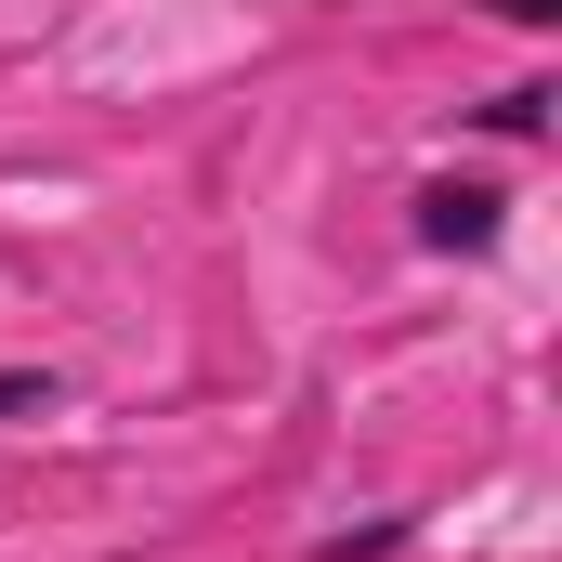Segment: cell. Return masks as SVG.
<instances>
[{
	"label": "cell",
	"mask_w": 562,
	"mask_h": 562,
	"mask_svg": "<svg viewBox=\"0 0 562 562\" xmlns=\"http://www.w3.org/2000/svg\"><path fill=\"white\" fill-rule=\"evenodd\" d=\"M406 236H419L431 262H484V249L510 236V196H497V183H458V170H445V183H419Z\"/></svg>",
	"instance_id": "cell-1"
},
{
	"label": "cell",
	"mask_w": 562,
	"mask_h": 562,
	"mask_svg": "<svg viewBox=\"0 0 562 562\" xmlns=\"http://www.w3.org/2000/svg\"><path fill=\"white\" fill-rule=\"evenodd\" d=\"M550 105H562L550 79H510V92H484L471 119H484V132H497V144H550Z\"/></svg>",
	"instance_id": "cell-2"
},
{
	"label": "cell",
	"mask_w": 562,
	"mask_h": 562,
	"mask_svg": "<svg viewBox=\"0 0 562 562\" xmlns=\"http://www.w3.org/2000/svg\"><path fill=\"white\" fill-rule=\"evenodd\" d=\"M406 550V510H380V524H340V537H314L301 562H393Z\"/></svg>",
	"instance_id": "cell-3"
},
{
	"label": "cell",
	"mask_w": 562,
	"mask_h": 562,
	"mask_svg": "<svg viewBox=\"0 0 562 562\" xmlns=\"http://www.w3.org/2000/svg\"><path fill=\"white\" fill-rule=\"evenodd\" d=\"M53 406H66L53 367H0V431H13V419H53Z\"/></svg>",
	"instance_id": "cell-4"
},
{
	"label": "cell",
	"mask_w": 562,
	"mask_h": 562,
	"mask_svg": "<svg viewBox=\"0 0 562 562\" xmlns=\"http://www.w3.org/2000/svg\"><path fill=\"white\" fill-rule=\"evenodd\" d=\"M497 26H562V0H484Z\"/></svg>",
	"instance_id": "cell-5"
}]
</instances>
